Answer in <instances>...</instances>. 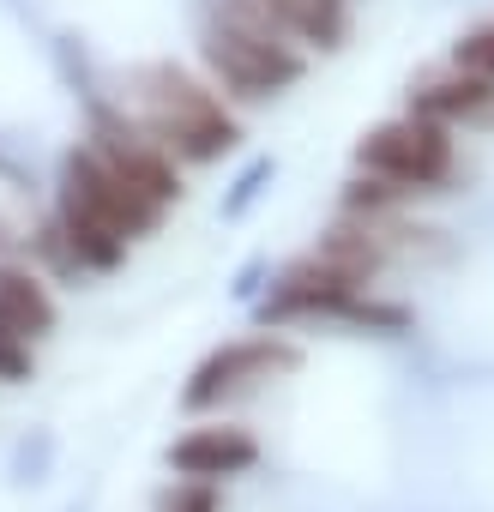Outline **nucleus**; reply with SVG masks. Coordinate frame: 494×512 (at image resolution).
Here are the masks:
<instances>
[{
	"label": "nucleus",
	"mask_w": 494,
	"mask_h": 512,
	"mask_svg": "<svg viewBox=\"0 0 494 512\" xmlns=\"http://www.w3.org/2000/svg\"><path fill=\"white\" fill-rule=\"evenodd\" d=\"M296 368V350L284 338H241V344H223L217 356H205L181 392L187 410H217L229 398H247V392H260L272 374H290Z\"/></svg>",
	"instance_id": "obj_4"
},
{
	"label": "nucleus",
	"mask_w": 494,
	"mask_h": 512,
	"mask_svg": "<svg viewBox=\"0 0 494 512\" xmlns=\"http://www.w3.org/2000/svg\"><path fill=\"white\" fill-rule=\"evenodd\" d=\"M356 163H362V175H380V181H392L404 193H434V187L452 181L458 151H452V127L422 121V115H404V121L374 127L362 139Z\"/></svg>",
	"instance_id": "obj_2"
},
{
	"label": "nucleus",
	"mask_w": 494,
	"mask_h": 512,
	"mask_svg": "<svg viewBox=\"0 0 494 512\" xmlns=\"http://www.w3.org/2000/svg\"><path fill=\"white\" fill-rule=\"evenodd\" d=\"M0 332H13L25 344L55 332V302H49L43 278L25 266H0Z\"/></svg>",
	"instance_id": "obj_8"
},
{
	"label": "nucleus",
	"mask_w": 494,
	"mask_h": 512,
	"mask_svg": "<svg viewBox=\"0 0 494 512\" xmlns=\"http://www.w3.org/2000/svg\"><path fill=\"white\" fill-rule=\"evenodd\" d=\"M205 61L211 73L247 97V103H260V97H278L302 79V55L290 43H266V37H235V31H217L205 25Z\"/></svg>",
	"instance_id": "obj_5"
},
{
	"label": "nucleus",
	"mask_w": 494,
	"mask_h": 512,
	"mask_svg": "<svg viewBox=\"0 0 494 512\" xmlns=\"http://www.w3.org/2000/svg\"><path fill=\"white\" fill-rule=\"evenodd\" d=\"M458 67H464V73H482V79H494V25L458 43Z\"/></svg>",
	"instance_id": "obj_12"
},
{
	"label": "nucleus",
	"mask_w": 494,
	"mask_h": 512,
	"mask_svg": "<svg viewBox=\"0 0 494 512\" xmlns=\"http://www.w3.org/2000/svg\"><path fill=\"white\" fill-rule=\"evenodd\" d=\"M260 464V440L235 428V422H211V428H193L169 446V470L181 482H229V476H247Z\"/></svg>",
	"instance_id": "obj_6"
},
{
	"label": "nucleus",
	"mask_w": 494,
	"mask_h": 512,
	"mask_svg": "<svg viewBox=\"0 0 494 512\" xmlns=\"http://www.w3.org/2000/svg\"><path fill=\"white\" fill-rule=\"evenodd\" d=\"M0 380H31V344L0 332Z\"/></svg>",
	"instance_id": "obj_13"
},
{
	"label": "nucleus",
	"mask_w": 494,
	"mask_h": 512,
	"mask_svg": "<svg viewBox=\"0 0 494 512\" xmlns=\"http://www.w3.org/2000/svg\"><path fill=\"white\" fill-rule=\"evenodd\" d=\"M410 115L422 121H440V127H470V121H494V79L482 73H446V79H428L410 91Z\"/></svg>",
	"instance_id": "obj_7"
},
{
	"label": "nucleus",
	"mask_w": 494,
	"mask_h": 512,
	"mask_svg": "<svg viewBox=\"0 0 494 512\" xmlns=\"http://www.w3.org/2000/svg\"><path fill=\"white\" fill-rule=\"evenodd\" d=\"M266 13L278 19L284 37H302L314 49H338L350 31V7L344 0H266Z\"/></svg>",
	"instance_id": "obj_9"
},
{
	"label": "nucleus",
	"mask_w": 494,
	"mask_h": 512,
	"mask_svg": "<svg viewBox=\"0 0 494 512\" xmlns=\"http://www.w3.org/2000/svg\"><path fill=\"white\" fill-rule=\"evenodd\" d=\"M43 458H49V440H37V446H25V452H19V470L31 476V470H43Z\"/></svg>",
	"instance_id": "obj_15"
},
{
	"label": "nucleus",
	"mask_w": 494,
	"mask_h": 512,
	"mask_svg": "<svg viewBox=\"0 0 494 512\" xmlns=\"http://www.w3.org/2000/svg\"><path fill=\"white\" fill-rule=\"evenodd\" d=\"M157 512H217V488L211 482H175L157 500Z\"/></svg>",
	"instance_id": "obj_11"
},
{
	"label": "nucleus",
	"mask_w": 494,
	"mask_h": 512,
	"mask_svg": "<svg viewBox=\"0 0 494 512\" xmlns=\"http://www.w3.org/2000/svg\"><path fill=\"white\" fill-rule=\"evenodd\" d=\"M260 290H266V266H260V260H254V266H241V278H235V296H241V302H254Z\"/></svg>",
	"instance_id": "obj_14"
},
{
	"label": "nucleus",
	"mask_w": 494,
	"mask_h": 512,
	"mask_svg": "<svg viewBox=\"0 0 494 512\" xmlns=\"http://www.w3.org/2000/svg\"><path fill=\"white\" fill-rule=\"evenodd\" d=\"M61 217H73V223H97V229L133 241V235L157 229L163 211H157L145 193H133V187L115 175V163H109L103 151H73L67 169H61Z\"/></svg>",
	"instance_id": "obj_3"
},
{
	"label": "nucleus",
	"mask_w": 494,
	"mask_h": 512,
	"mask_svg": "<svg viewBox=\"0 0 494 512\" xmlns=\"http://www.w3.org/2000/svg\"><path fill=\"white\" fill-rule=\"evenodd\" d=\"M139 97H145L151 139L163 151L187 157V163H211V157L235 151V139H241V127L223 115V103L205 85H193L187 73H175V67H151L139 79Z\"/></svg>",
	"instance_id": "obj_1"
},
{
	"label": "nucleus",
	"mask_w": 494,
	"mask_h": 512,
	"mask_svg": "<svg viewBox=\"0 0 494 512\" xmlns=\"http://www.w3.org/2000/svg\"><path fill=\"white\" fill-rule=\"evenodd\" d=\"M266 181H272V163H247V169L235 175V187H229V199H223V217H241L247 205H254V199L266 193Z\"/></svg>",
	"instance_id": "obj_10"
}]
</instances>
